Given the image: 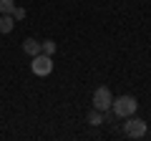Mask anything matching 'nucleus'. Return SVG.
I'll return each instance as SVG.
<instances>
[{
	"label": "nucleus",
	"instance_id": "6e6552de",
	"mask_svg": "<svg viewBox=\"0 0 151 141\" xmlns=\"http://www.w3.org/2000/svg\"><path fill=\"white\" fill-rule=\"evenodd\" d=\"M13 10H15V3L13 0H0V13L3 15H10Z\"/></svg>",
	"mask_w": 151,
	"mask_h": 141
},
{
	"label": "nucleus",
	"instance_id": "0eeeda50",
	"mask_svg": "<svg viewBox=\"0 0 151 141\" xmlns=\"http://www.w3.org/2000/svg\"><path fill=\"white\" fill-rule=\"evenodd\" d=\"M88 124H91V126H101V124H103V116H101V111H96V109H93L91 114H88Z\"/></svg>",
	"mask_w": 151,
	"mask_h": 141
},
{
	"label": "nucleus",
	"instance_id": "423d86ee",
	"mask_svg": "<svg viewBox=\"0 0 151 141\" xmlns=\"http://www.w3.org/2000/svg\"><path fill=\"white\" fill-rule=\"evenodd\" d=\"M13 28H15V18L13 15H3L0 18V33H13Z\"/></svg>",
	"mask_w": 151,
	"mask_h": 141
},
{
	"label": "nucleus",
	"instance_id": "1a4fd4ad",
	"mask_svg": "<svg viewBox=\"0 0 151 141\" xmlns=\"http://www.w3.org/2000/svg\"><path fill=\"white\" fill-rule=\"evenodd\" d=\"M40 53L53 55V53H55V43H53V40H45V43H40Z\"/></svg>",
	"mask_w": 151,
	"mask_h": 141
},
{
	"label": "nucleus",
	"instance_id": "20e7f679",
	"mask_svg": "<svg viewBox=\"0 0 151 141\" xmlns=\"http://www.w3.org/2000/svg\"><path fill=\"white\" fill-rule=\"evenodd\" d=\"M124 129H126V136H129V139H141V136H146V121L129 119Z\"/></svg>",
	"mask_w": 151,
	"mask_h": 141
},
{
	"label": "nucleus",
	"instance_id": "f03ea898",
	"mask_svg": "<svg viewBox=\"0 0 151 141\" xmlns=\"http://www.w3.org/2000/svg\"><path fill=\"white\" fill-rule=\"evenodd\" d=\"M111 103H113V96H111V91H108L106 86L96 88V93H93V109L103 114V111H111Z\"/></svg>",
	"mask_w": 151,
	"mask_h": 141
},
{
	"label": "nucleus",
	"instance_id": "39448f33",
	"mask_svg": "<svg viewBox=\"0 0 151 141\" xmlns=\"http://www.w3.org/2000/svg\"><path fill=\"white\" fill-rule=\"evenodd\" d=\"M23 50H25V53L33 58V55H38V53H40V43H38L35 38H28L25 43H23Z\"/></svg>",
	"mask_w": 151,
	"mask_h": 141
},
{
	"label": "nucleus",
	"instance_id": "9d476101",
	"mask_svg": "<svg viewBox=\"0 0 151 141\" xmlns=\"http://www.w3.org/2000/svg\"><path fill=\"white\" fill-rule=\"evenodd\" d=\"M10 15L15 18V20H23V18H25V10H23V8H15V10H13Z\"/></svg>",
	"mask_w": 151,
	"mask_h": 141
},
{
	"label": "nucleus",
	"instance_id": "7ed1b4c3",
	"mask_svg": "<svg viewBox=\"0 0 151 141\" xmlns=\"http://www.w3.org/2000/svg\"><path fill=\"white\" fill-rule=\"evenodd\" d=\"M30 68H33V73H35V76H48L50 70H53V58H50V55H45V53H38V55H33Z\"/></svg>",
	"mask_w": 151,
	"mask_h": 141
},
{
	"label": "nucleus",
	"instance_id": "f257e3e1",
	"mask_svg": "<svg viewBox=\"0 0 151 141\" xmlns=\"http://www.w3.org/2000/svg\"><path fill=\"white\" fill-rule=\"evenodd\" d=\"M136 109H139V103H136L134 96H121V98H113L111 103V111L116 116H121V119H129V116L136 114Z\"/></svg>",
	"mask_w": 151,
	"mask_h": 141
}]
</instances>
